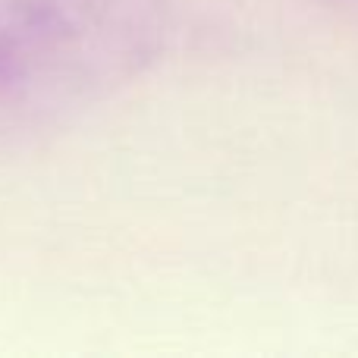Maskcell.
I'll return each instance as SVG.
<instances>
[{
	"instance_id": "6da1fadb",
	"label": "cell",
	"mask_w": 358,
	"mask_h": 358,
	"mask_svg": "<svg viewBox=\"0 0 358 358\" xmlns=\"http://www.w3.org/2000/svg\"><path fill=\"white\" fill-rule=\"evenodd\" d=\"M167 31V0H0V148L117 94Z\"/></svg>"
}]
</instances>
